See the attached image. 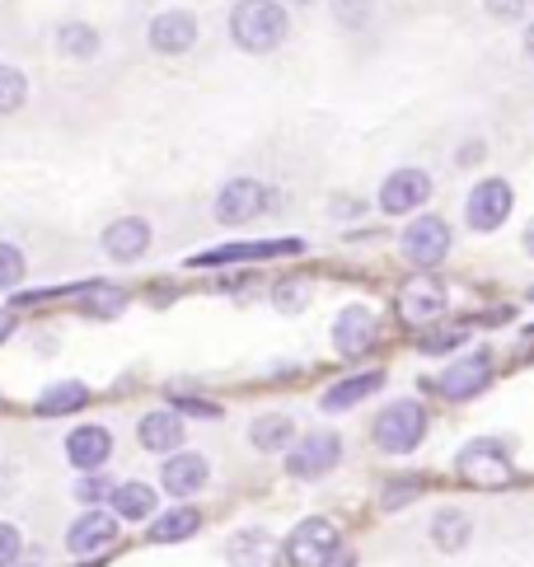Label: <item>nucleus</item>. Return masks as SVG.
Instances as JSON below:
<instances>
[{
	"label": "nucleus",
	"mask_w": 534,
	"mask_h": 567,
	"mask_svg": "<svg viewBox=\"0 0 534 567\" xmlns=\"http://www.w3.org/2000/svg\"><path fill=\"white\" fill-rule=\"evenodd\" d=\"M333 14H338V24L361 29L371 19V0H333Z\"/></svg>",
	"instance_id": "obj_31"
},
{
	"label": "nucleus",
	"mask_w": 534,
	"mask_h": 567,
	"mask_svg": "<svg viewBox=\"0 0 534 567\" xmlns=\"http://www.w3.org/2000/svg\"><path fill=\"white\" fill-rule=\"evenodd\" d=\"M399 315L408 323H431L445 315V287L437 277H408L399 287Z\"/></svg>",
	"instance_id": "obj_9"
},
{
	"label": "nucleus",
	"mask_w": 534,
	"mask_h": 567,
	"mask_svg": "<svg viewBox=\"0 0 534 567\" xmlns=\"http://www.w3.org/2000/svg\"><path fill=\"white\" fill-rule=\"evenodd\" d=\"M431 539H437V549L460 554L469 544V516L455 512V506H445V512H437V520H431Z\"/></svg>",
	"instance_id": "obj_23"
},
{
	"label": "nucleus",
	"mask_w": 534,
	"mask_h": 567,
	"mask_svg": "<svg viewBox=\"0 0 534 567\" xmlns=\"http://www.w3.org/2000/svg\"><path fill=\"white\" fill-rule=\"evenodd\" d=\"M178 409H188V413H197V417H216V413H220L216 403H202V399H178Z\"/></svg>",
	"instance_id": "obj_37"
},
{
	"label": "nucleus",
	"mask_w": 534,
	"mask_h": 567,
	"mask_svg": "<svg viewBox=\"0 0 534 567\" xmlns=\"http://www.w3.org/2000/svg\"><path fill=\"white\" fill-rule=\"evenodd\" d=\"M487 380H492L487 352H469L464 361H455V367H450V371L437 380V390H441L445 399H469V394H479Z\"/></svg>",
	"instance_id": "obj_12"
},
{
	"label": "nucleus",
	"mask_w": 534,
	"mask_h": 567,
	"mask_svg": "<svg viewBox=\"0 0 534 567\" xmlns=\"http://www.w3.org/2000/svg\"><path fill=\"white\" fill-rule=\"evenodd\" d=\"M418 497V483L413 478H399V483H389L384 488V506L394 512V506H403V502H413Z\"/></svg>",
	"instance_id": "obj_34"
},
{
	"label": "nucleus",
	"mask_w": 534,
	"mask_h": 567,
	"mask_svg": "<svg viewBox=\"0 0 534 567\" xmlns=\"http://www.w3.org/2000/svg\"><path fill=\"white\" fill-rule=\"evenodd\" d=\"M113 512L127 516V520H146L155 512V488H146V483H117L113 488Z\"/></svg>",
	"instance_id": "obj_24"
},
{
	"label": "nucleus",
	"mask_w": 534,
	"mask_h": 567,
	"mask_svg": "<svg viewBox=\"0 0 534 567\" xmlns=\"http://www.w3.org/2000/svg\"><path fill=\"white\" fill-rule=\"evenodd\" d=\"M324 567H357V558H352V554H347V549H338V554H333V558H328Z\"/></svg>",
	"instance_id": "obj_38"
},
{
	"label": "nucleus",
	"mask_w": 534,
	"mask_h": 567,
	"mask_svg": "<svg viewBox=\"0 0 534 567\" xmlns=\"http://www.w3.org/2000/svg\"><path fill=\"white\" fill-rule=\"evenodd\" d=\"M263 207H267V188L258 178H235V184H225L216 197V220L220 226H244V220H254Z\"/></svg>",
	"instance_id": "obj_8"
},
{
	"label": "nucleus",
	"mask_w": 534,
	"mask_h": 567,
	"mask_svg": "<svg viewBox=\"0 0 534 567\" xmlns=\"http://www.w3.org/2000/svg\"><path fill=\"white\" fill-rule=\"evenodd\" d=\"M455 470L464 474V483H474V488H506L511 483V460L497 441H469Z\"/></svg>",
	"instance_id": "obj_4"
},
{
	"label": "nucleus",
	"mask_w": 534,
	"mask_h": 567,
	"mask_svg": "<svg viewBox=\"0 0 534 567\" xmlns=\"http://www.w3.org/2000/svg\"><path fill=\"white\" fill-rule=\"evenodd\" d=\"M525 249L534 254V220H530V226H525Z\"/></svg>",
	"instance_id": "obj_40"
},
{
	"label": "nucleus",
	"mask_w": 534,
	"mask_h": 567,
	"mask_svg": "<svg viewBox=\"0 0 534 567\" xmlns=\"http://www.w3.org/2000/svg\"><path fill=\"white\" fill-rule=\"evenodd\" d=\"M19 277H24V254L14 245H0V291L19 287Z\"/></svg>",
	"instance_id": "obj_30"
},
{
	"label": "nucleus",
	"mask_w": 534,
	"mask_h": 567,
	"mask_svg": "<svg viewBox=\"0 0 534 567\" xmlns=\"http://www.w3.org/2000/svg\"><path fill=\"white\" fill-rule=\"evenodd\" d=\"M277 306L281 310H300L305 306V281H286V287H277Z\"/></svg>",
	"instance_id": "obj_35"
},
{
	"label": "nucleus",
	"mask_w": 534,
	"mask_h": 567,
	"mask_svg": "<svg viewBox=\"0 0 534 567\" xmlns=\"http://www.w3.org/2000/svg\"><path fill=\"white\" fill-rule=\"evenodd\" d=\"M464 216H469V226L474 230H497L502 220L511 216V184L506 178H483V184L469 193Z\"/></svg>",
	"instance_id": "obj_6"
},
{
	"label": "nucleus",
	"mask_w": 534,
	"mask_h": 567,
	"mask_svg": "<svg viewBox=\"0 0 534 567\" xmlns=\"http://www.w3.org/2000/svg\"><path fill=\"white\" fill-rule=\"evenodd\" d=\"M273 254H300V239H267V245H225L212 254H197L193 268H216V262H239V258H273Z\"/></svg>",
	"instance_id": "obj_19"
},
{
	"label": "nucleus",
	"mask_w": 534,
	"mask_h": 567,
	"mask_svg": "<svg viewBox=\"0 0 534 567\" xmlns=\"http://www.w3.org/2000/svg\"><path fill=\"white\" fill-rule=\"evenodd\" d=\"M230 33L244 52H273L286 38V10L277 0H239L230 14Z\"/></svg>",
	"instance_id": "obj_1"
},
{
	"label": "nucleus",
	"mask_w": 534,
	"mask_h": 567,
	"mask_svg": "<svg viewBox=\"0 0 534 567\" xmlns=\"http://www.w3.org/2000/svg\"><path fill=\"white\" fill-rule=\"evenodd\" d=\"M225 554H230L235 567H267L277 558V544H273V535H267V530H239Z\"/></svg>",
	"instance_id": "obj_20"
},
{
	"label": "nucleus",
	"mask_w": 534,
	"mask_h": 567,
	"mask_svg": "<svg viewBox=\"0 0 534 567\" xmlns=\"http://www.w3.org/2000/svg\"><path fill=\"white\" fill-rule=\"evenodd\" d=\"M193 38H197V19L188 10H164L155 14V24H151V48L155 52H188L193 48Z\"/></svg>",
	"instance_id": "obj_14"
},
{
	"label": "nucleus",
	"mask_w": 534,
	"mask_h": 567,
	"mask_svg": "<svg viewBox=\"0 0 534 567\" xmlns=\"http://www.w3.org/2000/svg\"><path fill=\"white\" fill-rule=\"evenodd\" d=\"M525 52H530V56H534V24H530V29H525Z\"/></svg>",
	"instance_id": "obj_41"
},
{
	"label": "nucleus",
	"mask_w": 534,
	"mask_h": 567,
	"mask_svg": "<svg viewBox=\"0 0 534 567\" xmlns=\"http://www.w3.org/2000/svg\"><path fill=\"white\" fill-rule=\"evenodd\" d=\"M427 197H431V178L422 169H399V174H389L384 184H380V207L389 216L413 212V207H422Z\"/></svg>",
	"instance_id": "obj_10"
},
{
	"label": "nucleus",
	"mask_w": 534,
	"mask_h": 567,
	"mask_svg": "<svg viewBox=\"0 0 534 567\" xmlns=\"http://www.w3.org/2000/svg\"><path fill=\"white\" fill-rule=\"evenodd\" d=\"M371 342H376V315L366 306H347L333 323V348L342 357H361V352H371Z\"/></svg>",
	"instance_id": "obj_11"
},
{
	"label": "nucleus",
	"mask_w": 534,
	"mask_h": 567,
	"mask_svg": "<svg viewBox=\"0 0 534 567\" xmlns=\"http://www.w3.org/2000/svg\"><path fill=\"white\" fill-rule=\"evenodd\" d=\"M422 436H427V413H422V403H413V399L389 403V409L380 413V422H376V441H380V451H389V455H408Z\"/></svg>",
	"instance_id": "obj_2"
},
{
	"label": "nucleus",
	"mask_w": 534,
	"mask_h": 567,
	"mask_svg": "<svg viewBox=\"0 0 534 567\" xmlns=\"http://www.w3.org/2000/svg\"><path fill=\"white\" fill-rule=\"evenodd\" d=\"M136 436H141V445H146V451H160V455H164V451H178V445H183V417L170 413V409H155V413L141 417Z\"/></svg>",
	"instance_id": "obj_18"
},
{
	"label": "nucleus",
	"mask_w": 534,
	"mask_h": 567,
	"mask_svg": "<svg viewBox=\"0 0 534 567\" xmlns=\"http://www.w3.org/2000/svg\"><path fill=\"white\" fill-rule=\"evenodd\" d=\"M249 441L258 445V451H281V445L291 441V417H286V413H267V417H258V422H254V432H249Z\"/></svg>",
	"instance_id": "obj_26"
},
{
	"label": "nucleus",
	"mask_w": 534,
	"mask_h": 567,
	"mask_svg": "<svg viewBox=\"0 0 534 567\" xmlns=\"http://www.w3.org/2000/svg\"><path fill=\"white\" fill-rule=\"evenodd\" d=\"M113 539H117V520H113L109 512H85V516H80L71 530H66V549L85 558V554L109 549Z\"/></svg>",
	"instance_id": "obj_13"
},
{
	"label": "nucleus",
	"mask_w": 534,
	"mask_h": 567,
	"mask_svg": "<svg viewBox=\"0 0 534 567\" xmlns=\"http://www.w3.org/2000/svg\"><path fill=\"white\" fill-rule=\"evenodd\" d=\"M338 455H342V441L333 432H310L291 455H286V470L296 478H324L338 464Z\"/></svg>",
	"instance_id": "obj_7"
},
{
	"label": "nucleus",
	"mask_w": 534,
	"mask_h": 567,
	"mask_svg": "<svg viewBox=\"0 0 534 567\" xmlns=\"http://www.w3.org/2000/svg\"><path fill=\"white\" fill-rule=\"evenodd\" d=\"M197 525H202V516L193 512V506H178V512H164V516L151 525L146 539H151V544H174V539L197 535Z\"/></svg>",
	"instance_id": "obj_22"
},
{
	"label": "nucleus",
	"mask_w": 534,
	"mask_h": 567,
	"mask_svg": "<svg viewBox=\"0 0 534 567\" xmlns=\"http://www.w3.org/2000/svg\"><path fill=\"white\" fill-rule=\"evenodd\" d=\"M207 460H202V455H188V451H183V455H170V460H164V493H174V497H193V493H202V488H207Z\"/></svg>",
	"instance_id": "obj_16"
},
{
	"label": "nucleus",
	"mask_w": 534,
	"mask_h": 567,
	"mask_svg": "<svg viewBox=\"0 0 534 567\" xmlns=\"http://www.w3.org/2000/svg\"><path fill=\"white\" fill-rule=\"evenodd\" d=\"M19 563V530L0 520V567H14Z\"/></svg>",
	"instance_id": "obj_33"
},
{
	"label": "nucleus",
	"mask_w": 534,
	"mask_h": 567,
	"mask_svg": "<svg viewBox=\"0 0 534 567\" xmlns=\"http://www.w3.org/2000/svg\"><path fill=\"white\" fill-rule=\"evenodd\" d=\"M403 254L408 262H418V268H437V262L450 254V230L441 216H418L413 226L403 230Z\"/></svg>",
	"instance_id": "obj_5"
},
{
	"label": "nucleus",
	"mask_w": 534,
	"mask_h": 567,
	"mask_svg": "<svg viewBox=\"0 0 534 567\" xmlns=\"http://www.w3.org/2000/svg\"><path fill=\"white\" fill-rule=\"evenodd\" d=\"M10 333H14V315H10V310H0V342H6Z\"/></svg>",
	"instance_id": "obj_39"
},
{
	"label": "nucleus",
	"mask_w": 534,
	"mask_h": 567,
	"mask_svg": "<svg viewBox=\"0 0 534 567\" xmlns=\"http://www.w3.org/2000/svg\"><path fill=\"white\" fill-rule=\"evenodd\" d=\"M85 310L90 315H99V319H113V315H122V306H127V296H122L117 287H85Z\"/></svg>",
	"instance_id": "obj_27"
},
{
	"label": "nucleus",
	"mask_w": 534,
	"mask_h": 567,
	"mask_svg": "<svg viewBox=\"0 0 534 567\" xmlns=\"http://www.w3.org/2000/svg\"><path fill=\"white\" fill-rule=\"evenodd\" d=\"M384 384V375L380 371H366V375H352V380H338L333 390L324 394V409L328 413H342V409H352V403H361V399H371L376 390Z\"/></svg>",
	"instance_id": "obj_21"
},
{
	"label": "nucleus",
	"mask_w": 534,
	"mask_h": 567,
	"mask_svg": "<svg viewBox=\"0 0 534 567\" xmlns=\"http://www.w3.org/2000/svg\"><path fill=\"white\" fill-rule=\"evenodd\" d=\"M24 94H29V80L14 66H0V113H14L19 104H24Z\"/></svg>",
	"instance_id": "obj_28"
},
{
	"label": "nucleus",
	"mask_w": 534,
	"mask_h": 567,
	"mask_svg": "<svg viewBox=\"0 0 534 567\" xmlns=\"http://www.w3.org/2000/svg\"><path fill=\"white\" fill-rule=\"evenodd\" d=\"M483 6L497 14V19H516V14L525 10V0H483Z\"/></svg>",
	"instance_id": "obj_36"
},
{
	"label": "nucleus",
	"mask_w": 534,
	"mask_h": 567,
	"mask_svg": "<svg viewBox=\"0 0 534 567\" xmlns=\"http://www.w3.org/2000/svg\"><path fill=\"white\" fill-rule=\"evenodd\" d=\"M300 6H305V0H300Z\"/></svg>",
	"instance_id": "obj_42"
},
{
	"label": "nucleus",
	"mask_w": 534,
	"mask_h": 567,
	"mask_svg": "<svg viewBox=\"0 0 534 567\" xmlns=\"http://www.w3.org/2000/svg\"><path fill=\"white\" fill-rule=\"evenodd\" d=\"M530 296H534V291H530Z\"/></svg>",
	"instance_id": "obj_43"
},
{
	"label": "nucleus",
	"mask_w": 534,
	"mask_h": 567,
	"mask_svg": "<svg viewBox=\"0 0 534 567\" xmlns=\"http://www.w3.org/2000/svg\"><path fill=\"white\" fill-rule=\"evenodd\" d=\"M104 249L117 262H132V258H141L151 249V226L141 216H122V220H113V226L104 230Z\"/></svg>",
	"instance_id": "obj_15"
},
{
	"label": "nucleus",
	"mask_w": 534,
	"mask_h": 567,
	"mask_svg": "<svg viewBox=\"0 0 534 567\" xmlns=\"http://www.w3.org/2000/svg\"><path fill=\"white\" fill-rule=\"evenodd\" d=\"M338 549H342V544H338V525L315 516V520H300L291 530V539H286V563H291V567H324Z\"/></svg>",
	"instance_id": "obj_3"
},
{
	"label": "nucleus",
	"mask_w": 534,
	"mask_h": 567,
	"mask_svg": "<svg viewBox=\"0 0 534 567\" xmlns=\"http://www.w3.org/2000/svg\"><path fill=\"white\" fill-rule=\"evenodd\" d=\"M109 455H113V436H109V427H75L71 441H66V460L75 464V470H85V474H94Z\"/></svg>",
	"instance_id": "obj_17"
},
{
	"label": "nucleus",
	"mask_w": 534,
	"mask_h": 567,
	"mask_svg": "<svg viewBox=\"0 0 534 567\" xmlns=\"http://www.w3.org/2000/svg\"><path fill=\"white\" fill-rule=\"evenodd\" d=\"M90 399V390L80 380H61V384H52V390L38 399V413L43 417H57V413H71V409H80V403Z\"/></svg>",
	"instance_id": "obj_25"
},
{
	"label": "nucleus",
	"mask_w": 534,
	"mask_h": 567,
	"mask_svg": "<svg viewBox=\"0 0 534 567\" xmlns=\"http://www.w3.org/2000/svg\"><path fill=\"white\" fill-rule=\"evenodd\" d=\"M75 497L94 506V502L113 497V483H109V478H99V474H90V478H80V483H75Z\"/></svg>",
	"instance_id": "obj_32"
},
{
	"label": "nucleus",
	"mask_w": 534,
	"mask_h": 567,
	"mask_svg": "<svg viewBox=\"0 0 534 567\" xmlns=\"http://www.w3.org/2000/svg\"><path fill=\"white\" fill-rule=\"evenodd\" d=\"M61 48H66L71 56H94L99 52V33L85 29V24H66L61 29Z\"/></svg>",
	"instance_id": "obj_29"
}]
</instances>
